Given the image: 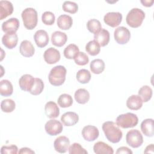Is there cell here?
<instances>
[{
	"label": "cell",
	"instance_id": "1",
	"mask_svg": "<svg viewBox=\"0 0 154 154\" xmlns=\"http://www.w3.org/2000/svg\"><path fill=\"white\" fill-rule=\"evenodd\" d=\"M102 130L107 140L112 143H119L123 137V133L115 122L107 121L103 123Z\"/></svg>",
	"mask_w": 154,
	"mask_h": 154
},
{
	"label": "cell",
	"instance_id": "2",
	"mask_svg": "<svg viewBox=\"0 0 154 154\" xmlns=\"http://www.w3.org/2000/svg\"><path fill=\"white\" fill-rule=\"evenodd\" d=\"M67 70L63 66H56L50 71L48 75V79L51 84L54 86L61 85L66 80Z\"/></svg>",
	"mask_w": 154,
	"mask_h": 154
},
{
	"label": "cell",
	"instance_id": "3",
	"mask_svg": "<svg viewBox=\"0 0 154 154\" xmlns=\"http://www.w3.org/2000/svg\"><path fill=\"white\" fill-rule=\"evenodd\" d=\"M24 26L27 29H33L37 25L38 16L37 11L31 7L26 8L21 14Z\"/></svg>",
	"mask_w": 154,
	"mask_h": 154
},
{
	"label": "cell",
	"instance_id": "4",
	"mask_svg": "<svg viewBox=\"0 0 154 154\" xmlns=\"http://www.w3.org/2000/svg\"><path fill=\"white\" fill-rule=\"evenodd\" d=\"M144 17L145 13L141 9L134 8L128 13L126 21L129 26L135 28L141 25Z\"/></svg>",
	"mask_w": 154,
	"mask_h": 154
},
{
	"label": "cell",
	"instance_id": "5",
	"mask_svg": "<svg viewBox=\"0 0 154 154\" xmlns=\"http://www.w3.org/2000/svg\"><path fill=\"white\" fill-rule=\"evenodd\" d=\"M138 123V118L136 114L132 112H127L119 115L116 119V123L123 129L133 128Z\"/></svg>",
	"mask_w": 154,
	"mask_h": 154
},
{
	"label": "cell",
	"instance_id": "6",
	"mask_svg": "<svg viewBox=\"0 0 154 154\" xmlns=\"http://www.w3.org/2000/svg\"><path fill=\"white\" fill-rule=\"evenodd\" d=\"M126 141L127 144L132 148H138L143 143V137L138 130L131 129L126 134Z\"/></svg>",
	"mask_w": 154,
	"mask_h": 154
},
{
	"label": "cell",
	"instance_id": "7",
	"mask_svg": "<svg viewBox=\"0 0 154 154\" xmlns=\"http://www.w3.org/2000/svg\"><path fill=\"white\" fill-rule=\"evenodd\" d=\"M114 37L117 43L120 45H124L129 41L131 38V32L125 26H119L114 30Z\"/></svg>",
	"mask_w": 154,
	"mask_h": 154
},
{
	"label": "cell",
	"instance_id": "8",
	"mask_svg": "<svg viewBox=\"0 0 154 154\" xmlns=\"http://www.w3.org/2000/svg\"><path fill=\"white\" fill-rule=\"evenodd\" d=\"M45 129L46 131V132L51 136H55L59 134H60L63 129V126L62 123L55 119H51L50 120H48L45 126Z\"/></svg>",
	"mask_w": 154,
	"mask_h": 154
},
{
	"label": "cell",
	"instance_id": "9",
	"mask_svg": "<svg viewBox=\"0 0 154 154\" xmlns=\"http://www.w3.org/2000/svg\"><path fill=\"white\" fill-rule=\"evenodd\" d=\"M122 20V14L119 12H108L103 17L104 22L111 27L119 25Z\"/></svg>",
	"mask_w": 154,
	"mask_h": 154
},
{
	"label": "cell",
	"instance_id": "10",
	"mask_svg": "<svg viewBox=\"0 0 154 154\" xmlns=\"http://www.w3.org/2000/svg\"><path fill=\"white\" fill-rule=\"evenodd\" d=\"M99 135V132L94 126L87 125L82 130V135L84 140L87 141H93L96 140Z\"/></svg>",
	"mask_w": 154,
	"mask_h": 154
},
{
	"label": "cell",
	"instance_id": "11",
	"mask_svg": "<svg viewBox=\"0 0 154 154\" xmlns=\"http://www.w3.org/2000/svg\"><path fill=\"white\" fill-rule=\"evenodd\" d=\"M60 53L59 51L54 48H49L47 49L43 54V58L46 63L49 64H53L60 60Z\"/></svg>",
	"mask_w": 154,
	"mask_h": 154
},
{
	"label": "cell",
	"instance_id": "12",
	"mask_svg": "<svg viewBox=\"0 0 154 154\" xmlns=\"http://www.w3.org/2000/svg\"><path fill=\"white\" fill-rule=\"evenodd\" d=\"M70 140L66 136H60L57 138L54 143L55 150L58 153H66L69 148Z\"/></svg>",
	"mask_w": 154,
	"mask_h": 154
},
{
	"label": "cell",
	"instance_id": "13",
	"mask_svg": "<svg viewBox=\"0 0 154 154\" xmlns=\"http://www.w3.org/2000/svg\"><path fill=\"white\" fill-rule=\"evenodd\" d=\"M34 39L38 48H44L49 43V38L48 32L43 29L37 31L34 35Z\"/></svg>",
	"mask_w": 154,
	"mask_h": 154
},
{
	"label": "cell",
	"instance_id": "14",
	"mask_svg": "<svg viewBox=\"0 0 154 154\" xmlns=\"http://www.w3.org/2000/svg\"><path fill=\"white\" fill-rule=\"evenodd\" d=\"M35 82V78L29 74L22 75L19 80V87L21 90L29 92L32 88Z\"/></svg>",
	"mask_w": 154,
	"mask_h": 154
},
{
	"label": "cell",
	"instance_id": "15",
	"mask_svg": "<svg viewBox=\"0 0 154 154\" xmlns=\"http://www.w3.org/2000/svg\"><path fill=\"white\" fill-rule=\"evenodd\" d=\"M19 21L17 18L12 17L4 22L2 24V29L5 33L16 32L19 27Z\"/></svg>",
	"mask_w": 154,
	"mask_h": 154
},
{
	"label": "cell",
	"instance_id": "16",
	"mask_svg": "<svg viewBox=\"0 0 154 154\" xmlns=\"http://www.w3.org/2000/svg\"><path fill=\"white\" fill-rule=\"evenodd\" d=\"M18 36L16 32L6 33L2 36V43L5 47L9 49H13L17 44Z\"/></svg>",
	"mask_w": 154,
	"mask_h": 154
},
{
	"label": "cell",
	"instance_id": "17",
	"mask_svg": "<svg viewBox=\"0 0 154 154\" xmlns=\"http://www.w3.org/2000/svg\"><path fill=\"white\" fill-rule=\"evenodd\" d=\"M78 115L76 112L72 111L66 112L61 117V121L63 125L66 126H74L78 122Z\"/></svg>",
	"mask_w": 154,
	"mask_h": 154
},
{
	"label": "cell",
	"instance_id": "18",
	"mask_svg": "<svg viewBox=\"0 0 154 154\" xmlns=\"http://www.w3.org/2000/svg\"><path fill=\"white\" fill-rule=\"evenodd\" d=\"M19 51L20 54L23 57H31L34 54L35 49L30 41L25 40L20 43Z\"/></svg>",
	"mask_w": 154,
	"mask_h": 154
},
{
	"label": "cell",
	"instance_id": "19",
	"mask_svg": "<svg viewBox=\"0 0 154 154\" xmlns=\"http://www.w3.org/2000/svg\"><path fill=\"white\" fill-rule=\"evenodd\" d=\"M109 37V32L108 31L102 28L97 33L94 35V40L102 47H104L108 44Z\"/></svg>",
	"mask_w": 154,
	"mask_h": 154
},
{
	"label": "cell",
	"instance_id": "20",
	"mask_svg": "<svg viewBox=\"0 0 154 154\" xmlns=\"http://www.w3.org/2000/svg\"><path fill=\"white\" fill-rule=\"evenodd\" d=\"M45 111L46 116L50 119L57 118L60 114V109L57 103L53 101H49L46 103Z\"/></svg>",
	"mask_w": 154,
	"mask_h": 154
},
{
	"label": "cell",
	"instance_id": "21",
	"mask_svg": "<svg viewBox=\"0 0 154 154\" xmlns=\"http://www.w3.org/2000/svg\"><path fill=\"white\" fill-rule=\"evenodd\" d=\"M67 40V36L66 33L60 31H56L52 34V43L57 47H61L65 45Z\"/></svg>",
	"mask_w": 154,
	"mask_h": 154
},
{
	"label": "cell",
	"instance_id": "22",
	"mask_svg": "<svg viewBox=\"0 0 154 154\" xmlns=\"http://www.w3.org/2000/svg\"><path fill=\"white\" fill-rule=\"evenodd\" d=\"M13 12V5L8 1H0V20H3Z\"/></svg>",
	"mask_w": 154,
	"mask_h": 154
},
{
	"label": "cell",
	"instance_id": "23",
	"mask_svg": "<svg viewBox=\"0 0 154 154\" xmlns=\"http://www.w3.org/2000/svg\"><path fill=\"white\" fill-rule=\"evenodd\" d=\"M143 102L141 98L138 95L133 94L127 99L126 106L131 110H138L142 107Z\"/></svg>",
	"mask_w": 154,
	"mask_h": 154
},
{
	"label": "cell",
	"instance_id": "24",
	"mask_svg": "<svg viewBox=\"0 0 154 154\" xmlns=\"http://www.w3.org/2000/svg\"><path fill=\"white\" fill-rule=\"evenodd\" d=\"M140 127L141 130L144 135L149 137L153 136V120L152 119H147L144 120L141 122Z\"/></svg>",
	"mask_w": 154,
	"mask_h": 154
},
{
	"label": "cell",
	"instance_id": "25",
	"mask_svg": "<svg viewBox=\"0 0 154 154\" xmlns=\"http://www.w3.org/2000/svg\"><path fill=\"white\" fill-rule=\"evenodd\" d=\"M94 152L96 154H112L114 153L112 147L103 141H98L94 144Z\"/></svg>",
	"mask_w": 154,
	"mask_h": 154
},
{
	"label": "cell",
	"instance_id": "26",
	"mask_svg": "<svg viewBox=\"0 0 154 154\" xmlns=\"http://www.w3.org/2000/svg\"><path fill=\"white\" fill-rule=\"evenodd\" d=\"M72 24L73 19L71 16L67 14L60 15L57 19V25L63 30L70 29L72 26Z\"/></svg>",
	"mask_w": 154,
	"mask_h": 154
},
{
	"label": "cell",
	"instance_id": "27",
	"mask_svg": "<svg viewBox=\"0 0 154 154\" xmlns=\"http://www.w3.org/2000/svg\"><path fill=\"white\" fill-rule=\"evenodd\" d=\"M13 87L11 82L7 79H3L0 82V94L2 96L7 97L13 94Z\"/></svg>",
	"mask_w": 154,
	"mask_h": 154
},
{
	"label": "cell",
	"instance_id": "28",
	"mask_svg": "<svg viewBox=\"0 0 154 154\" xmlns=\"http://www.w3.org/2000/svg\"><path fill=\"white\" fill-rule=\"evenodd\" d=\"M75 99L80 104H85L89 100L90 93L85 88H79L75 93Z\"/></svg>",
	"mask_w": 154,
	"mask_h": 154
},
{
	"label": "cell",
	"instance_id": "29",
	"mask_svg": "<svg viewBox=\"0 0 154 154\" xmlns=\"http://www.w3.org/2000/svg\"><path fill=\"white\" fill-rule=\"evenodd\" d=\"M105 63L101 59H95L90 63V70L94 74H100L105 69Z\"/></svg>",
	"mask_w": 154,
	"mask_h": 154
},
{
	"label": "cell",
	"instance_id": "30",
	"mask_svg": "<svg viewBox=\"0 0 154 154\" xmlns=\"http://www.w3.org/2000/svg\"><path fill=\"white\" fill-rule=\"evenodd\" d=\"M152 89L148 85H143L138 90V96L144 102H148L152 98Z\"/></svg>",
	"mask_w": 154,
	"mask_h": 154
},
{
	"label": "cell",
	"instance_id": "31",
	"mask_svg": "<svg viewBox=\"0 0 154 154\" xmlns=\"http://www.w3.org/2000/svg\"><path fill=\"white\" fill-rule=\"evenodd\" d=\"M87 52L91 56H95L99 54L100 51V46L94 40L88 42L85 46Z\"/></svg>",
	"mask_w": 154,
	"mask_h": 154
},
{
	"label": "cell",
	"instance_id": "32",
	"mask_svg": "<svg viewBox=\"0 0 154 154\" xmlns=\"http://www.w3.org/2000/svg\"><path fill=\"white\" fill-rule=\"evenodd\" d=\"M79 49L78 46L75 44H70L64 50V55L67 59H73L79 53Z\"/></svg>",
	"mask_w": 154,
	"mask_h": 154
},
{
	"label": "cell",
	"instance_id": "33",
	"mask_svg": "<svg viewBox=\"0 0 154 154\" xmlns=\"http://www.w3.org/2000/svg\"><path fill=\"white\" fill-rule=\"evenodd\" d=\"M76 77L79 82L81 84H87L91 79V74L88 70L83 69L78 71Z\"/></svg>",
	"mask_w": 154,
	"mask_h": 154
},
{
	"label": "cell",
	"instance_id": "34",
	"mask_svg": "<svg viewBox=\"0 0 154 154\" xmlns=\"http://www.w3.org/2000/svg\"><path fill=\"white\" fill-rule=\"evenodd\" d=\"M57 102L61 108H67L72 105L73 99L70 94L64 93L59 96Z\"/></svg>",
	"mask_w": 154,
	"mask_h": 154
},
{
	"label": "cell",
	"instance_id": "35",
	"mask_svg": "<svg viewBox=\"0 0 154 154\" xmlns=\"http://www.w3.org/2000/svg\"><path fill=\"white\" fill-rule=\"evenodd\" d=\"M87 28L90 32L95 34L102 29V25L98 20L92 19L87 22Z\"/></svg>",
	"mask_w": 154,
	"mask_h": 154
},
{
	"label": "cell",
	"instance_id": "36",
	"mask_svg": "<svg viewBox=\"0 0 154 154\" xmlns=\"http://www.w3.org/2000/svg\"><path fill=\"white\" fill-rule=\"evenodd\" d=\"M16 107V103L14 101L10 99H7L3 100L1 103V108L3 112H11Z\"/></svg>",
	"mask_w": 154,
	"mask_h": 154
},
{
	"label": "cell",
	"instance_id": "37",
	"mask_svg": "<svg viewBox=\"0 0 154 154\" xmlns=\"http://www.w3.org/2000/svg\"><path fill=\"white\" fill-rule=\"evenodd\" d=\"M44 89V83L40 78H35L34 84L30 90L29 93L34 96L38 95L43 91Z\"/></svg>",
	"mask_w": 154,
	"mask_h": 154
},
{
	"label": "cell",
	"instance_id": "38",
	"mask_svg": "<svg viewBox=\"0 0 154 154\" xmlns=\"http://www.w3.org/2000/svg\"><path fill=\"white\" fill-rule=\"evenodd\" d=\"M62 8L63 10L66 12H68L71 14H75L78 10V5L75 2L67 1L64 2Z\"/></svg>",
	"mask_w": 154,
	"mask_h": 154
},
{
	"label": "cell",
	"instance_id": "39",
	"mask_svg": "<svg viewBox=\"0 0 154 154\" xmlns=\"http://www.w3.org/2000/svg\"><path fill=\"white\" fill-rule=\"evenodd\" d=\"M73 59L75 63L78 66H84L89 62L88 57L83 52H79Z\"/></svg>",
	"mask_w": 154,
	"mask_h": 154
},
{
	"label": "cell",
	"instance_id": "40",
	"mask_svg": "<svg viewBox=\"0 0 154 154\" xmlns=\"http://www.w3.org/2000/svg\"><path fill=\"white\" fill-rule=\"evenodd\" d=\"M69 153L70 154H87L88 152L79 143H74L69 147Z\"/></svg>",
	"mask_w": 154,
	"mask_h": 154
},
{
	"label": "cell",
	"instance_id": "41",
	"mask_svg": "<svg viewBox=\"0 0 154 154\" xmlns=\"http://www.w3.org/2000/svg\"><path fill=\"white\" fill-rule=\"evenodd\" d=\"M55 17L54 14L51 11H45L42 16L43 23L46 25H52L54 23Z\"/></svg>",
	"mask_w": 154,
	"mask_h": 154
},
{
	"label": "cell",
	"instance_id": "42",
	"mask_svg": "<svg viewBox=\"0 0 154 154\" xmlns=\"http://www.w3.org/2000/svg\"><path fill=\"white\" fill-rule=\"evenodd\" d=\"M18 148L16 145H11V146H3L1 149V153L5 154V153H11V154H16L17 153Z\"/></svg>",
	"mask_w": 154,
	"mask_h": 154
},
{
	"label": "cell",
	"instance_id": "43",
	"mask_svg": "<svg viewBox=\"0 0 154 154\" xmlns=\"http://www.w3.org/2000/svg\"><path fill=\"white\" fill-rule=\"evenodd\" d=\"M117 154L119 153H126V154H132V152L131 150H130L128 147H125V146H122L119 147L117 152H116Z\"/></svg>",
	"mask_w": 154,
	"mask_h": 154
},
{
	"label": "cell",
	"instance_id": "44",
	"mask_svg": "<svg viewBox=\"0 0 154 154\" xmlns=\"http://www.w3.org/2000/svg\"><path fill=\"white\" fill-rule=\"evenodd\" d=\"M18 153H19V154H25V153H34L35 152L32 150H31V149H29V148H28V147H22V148H21L20 150H19V151L18 152Z\"/></svg>",
	"mask_w": 154,
	"mask_h": 154
},
{
	"label": "cell",
	"instance_id": "45",
	"mask_svg": "<svg viewBox=\"0 0 154 154\" xmlns=\"http://www.w3.org/2000/svg\"><path fill=\"white\" fill-rule=\"evenodd\" d=\"M154 146H153V144H151L149 146H147L146 149H145V150H144V153H154Z\"/></svg>",
	"mask_w": 154,
	"mask_h": 154
},
{
	"label": "cell",
	"instance_id": "46",
	"mask_svg": "<svg viewBox=\"0 0 154 154\" xmlns=\"http://www.w3.org/2000/svg\"><path fill=\"white\" fill-rule=\"evenodd\" d=\"M141 3L145 7H151L153 4V1H141Z\"/></svg>",
	"mask_w": 154,
	"mask_h": 154
}]
</instances>
